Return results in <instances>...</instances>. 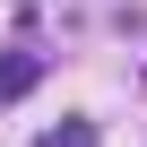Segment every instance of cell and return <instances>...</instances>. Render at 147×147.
Returning <instances> with one entry per match:
<instances>
[{
	"label": "cell",
	"instance_id": "6da1fadb",
	"mask_svg": "<svg viewBox=\"0 0 147 147\" xmlns=\"http://www.w3.org/2000/svg\"><path fill=\"white\" fill-rule=\"evenodd\" d=\"M35 78H43V52H0V104L35 95Z\"/></svg>",
	"mask_w": 147,
	"mask_h": 147
},
{
	"label": "cell",
	"instance_id": "7a4b0ae2",
	"mask_svg": "<svg viewBox=\"0 0 147 147\" xmlns=\"http://www.w3.org/2000/svg\"><path fill=\"white\" fill-rule=\"evenodd\" d=\"M35 147H95V121H52Z\"/></svg>",
	"mask_w": 147,
	"mask_h": 147
}]
</instances>
